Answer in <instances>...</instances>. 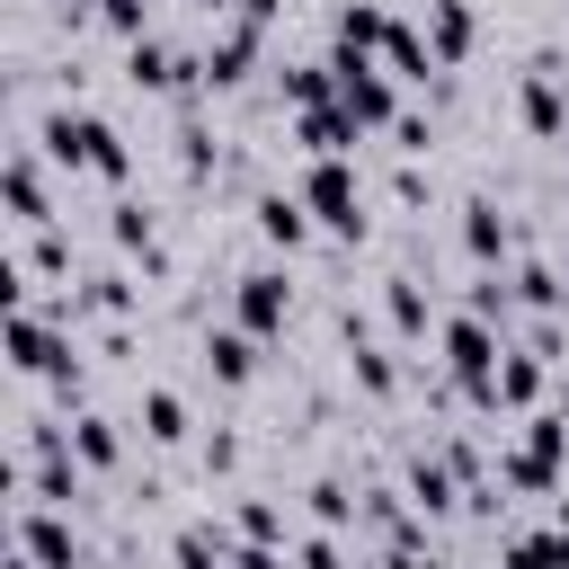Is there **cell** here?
I'll return each mask as SVG.
<instances>
[{
    "label": "cell",
    "instance_id": "cell-4",
    "mask_svg": "<svg viewBox=\"0 0 569 569\" xmlns=\"http://www.w3.org/2000/svg\"><path fill=\"white\" fill-rule=\"evenodd\" d=\"M258 44H267V27H249V18H213L204 89H240V80H249V62H258Z\"/></svg>",
    "mask_w": 569,
    "mask_h": 569
},
{
    "label": "cell",
    "instance_id": "cell-9",
    "mask_svg": "<svg viewBox=\"0 0 569 569\" xmlns=\"http://www.w3.org/2000/svg\"><path fill=\"white\" fill-rule=\"evenodd\" d=\"M356 133H365V124H356V116H347L338 98H329V107H302V116H293V142H302L311 160H347V151H356Z\"/></svg>",
    "mask_w": 569,
    "mask_h": 569
},
{
    "label": "cell",
    "instance_id": "cell-31",
    "mask_svg": "<svg viewBox=\"0 0 569 569\" xmlns=\"http://www.w3.org/2000/svg\"><path fill=\"white\" fill-rule=\"evenodd\" d=\"M391 204H427V169H400L391 178Z\"/></svg>",
    "mask_w": 569,
    "mask_h": 569
},
{
    "label": "cell",
    "instance_id": "cell-10",
    "mask_svg": "<svg viewBox=\"0 0 569 569\" xmlns=\"http://www.w3.org/2000/svg\"><path fill=\"white\" fill-rule=\"evenodd\" d=\"M107 240H116V249H133L151 276H169V249H160V222H151V204H142V196H116V213H107Z\"/></svg>",
    "mask_w": 569,
    "mask_h": 569
},
{
    "label": "cell",
    "instance_id": "cell-16",
    "mask_svg": "<svg viewBox=\"0 0 569 569\" xmlns=\"http://www.w3.org/2000/svg\"><path fill=\"white\" fill-rule=\"evenodd\" d=\"M71 453H80V471H116V462H124V436H116V418L80 409V418H71Z\"/></svg>",
    "mask_w": 569,
    "mask_h": 569
},
{
    "label": "cell",
    "instance_id": "cell-33",
    "mask_svg": "<svg viewBox=\"0 0 569 569\" xmlns=\"http://www.w3.org/2000/svg\"><path fill=\"white\" fill-rule=\"evenodd\" d=\"M231 18H249V27H267V18H276V0H231Z\"/></svg>",
    "mask_w": 569,
    "mask_h": 569
},
{
    "label": "cell",
    "instance_id": "cell-23",
    "mask_svg": "<svg viewBox=\"0 0 569 569\" xmlns=\"http://www.w3.org/2000/svg\"><path fill=\"white\" fill-rule=\"evenodd\" d=\"M507 284H516V293H525V302H533V311H551V302H560V293H569V276H551V267H542V258H525V267H516V276H507Z\"/></svg>",
    "mask_w": 569,
    "mask_h": 569
},
{
    "label": "cell",
    "instance_id": "cell-17",
    "mask_svg": "<svg viewBox=\"0 0 569 569\" xmlns=\"http://www.w3.org/2000/svg\"><path fill=\"white\" fill-rule=\"evenodd\" d=\"M498 569H569V525H542V533H507Z\"/></svg>",
    "mask_w": 569,
    "mask_h": 569
},
{
    "label": "cell",
    "instance_id": "cell-27",
    "mask_svg": "<svg viewBox=\"0 0 569 569\" xmlns=\"http://www.w3.org/2000/svg\"><path fill=\"white\" fill-rule=\"evenodd\" d=\"M391 142H400L409 160H427V142H436V124H427V116H391Z\"/></svg>",
    "mask_w": 569,
    "mask_h": 569
},
{
    "label": "cell",
    "instance_id": "cell-19",
    "mask_svg": "<svg viewBox=\"0 0 569 569\" xmlns=\"http://www.w3.org/2000/svg\"><path fill=\"white\" fill-rule=\"evenodd\" d=\"M382 311H391V329H400V338H427V320H436L418 276H391V284H382Z\"/></svg>",
    "mask_w": 569,
    "mask_h": 569
},
{
    "label": "cell",
    "instance_id": "cell-20",
    "mask_svg": "<svg viewBox=\"0 0 569 569\" xmlns=\"http://www.w3.org/2000/svg\"><path fill=\"white\" fill-rule=\"evenodd\" d=\"M542 365H551V356H533V347H525V356H498V409H533Z\"/></svg>",
    "mask_w": 569,
    "mask_h": 569
},
{
    "label": "cell",
    "instance_id": "cell-8",
    "mask_svg": "<svg viewBox=\"0 0 569 569\" xmlns=\"http://www.w3.org/2000/svg\"><path fill=\"white\" fill-rule=\"evenodd\" d=\"M18 551H36L44 569H80V542H71V525L44 498H18Z\"/></svg>",
    "mask_w": 569,
    "mask_h": 569
},
{
    "label": "cell",
    "instance_id": "cell-2",
    "mask_svg": "<svg viewBox=\"0 0 569 569\" xmlns=\"http://www.w3.org/2000/svg\"><path fill=\"white\" fill-rule=\"evenodd\" d=\"M302 204H311V222L329 240H365V187H356L347 160H311L302 169Z\"/></svg>",
    "mask_w": 569,
    "mask_h": 569
},
{
    "label": "cell",
    "instance_id": "cell-13",
    "mask_svg": "<svg viewBox=\"0 0 569 569\" xmlns=\"http://www.w3.org/2000/svg\"><path fill=\"white\" fill-rule=\"evenodd\" d=\"M471 36H480L471 0H427V44H436V62H445V71H453V62L471 53Z\"/></svg>",
    "mask_w": 569,
    "mask_h": 569
},
{
    "label": "cell",
    "instance_id": "cell-29",
    "mask_svg": "<svg viewBox=\"0 0 569 569\" xmlns=\"http://www.w3.org/2000/svg\"><path fill=\"white\" fill-rule=\"evenodd\" d=\"M98 18H107V27H116V36H124V44H133V36H142V0H98Z\"/></svg>",
    "mask_w": 569,
    "mask_h": 569
},
{
    "label": "cell",
    "instance_id": "cell-25",
    "mask_svg": "<svg viewBox=\"0 0 569 569\" xmlns=\"http://www.w3.org/2000/svg\"><path fill=\"white\" fill-rule=\"evenodd\" d=\"M240 533H249V542H284V507H276V498H249V507H240Z\"/></svg>",
    "mask_w": 569,
    "mask_h": 569
},
{
    "label": "cell",
    "instance_id": "cell-36",
    "mask_svg": "<svg viewBox=\"0 0 569 569\" xmlns=\"http://www.w3.org/2000/svg\"><path fill=\"white\" fill-rule=\"evenodd\" d=\"M551 525H569V498H560V507H551Z\"/></svg>",
    "mask_w": 569,
    "mask_h": 569
},
{
    "label": "cell",
    "instance_id": "cell-5",
    "mask_svg": "<svg viewBox=\"0 0 569 569\" xmlns=\"http://www.w3.org/2000/svg\"><path fill=\"white\" fill-rule=\"evenodd\" d=\"M284 311H293L284 267H249V276H240V293H231V320H240V329H258V338H276V329H284Z\"/></svg>",
    "mask_w": 569,
    "mask_h": 569
},
{
    "label": "cell",
    "instance_id": "cell-18",
    "mask_svg": "<svg viewBox=\"0 0 569 569\" xmlns=\"http://www.w3.org/2000/svg\"><path fill=\"white\" fill-rule=\"evenodd\" d=\"M400 18L391 9H373V0H338V44H365V53H382V36H391Z\"/></svg>",
    "mask_w": 569,
    "mask_h": 569
},
{
    "label": "cell",
    "instance_id": "cell-6",
    "mask_svg": "<svg viewBox=\"0 0 569 569\" xmlns=\"http://www.w3.org/2000/svg\"><path fill=\"white\" fill-rule=\"evenodd\" d=\"M516 116H525V133H569V98H560V53H542V62L525 71V89H516Z\"/></svg>",
    "mask_w": 569,
    "mask_h": 569
},
{
    "label": "cell",
    "instance_id": "cell-32",
    "mask_svg": "<svg viewBox=\"0 0 569 569\" xmlns=\"http://www.w3.org/2000/svg\"><path fill=\"white\" fill-rule=\"evenodd\" d=\"M231 569H284V560H276V542H240V551H231Z\"/></svg>",
    "mask_w": 569,
    "mask_h": 569
},
{
    "label": "cell",
    "instance_id": "cell-21",
    "mask_svg": "<svg viewBox=\"0 0 569 569\" xmlns=\"http://www.w3.org/2000/svg\"><path fill=\"white\" fill-rule=\"evenodd\" d=\"M169 560H178V569H231V542H222V525H178Z\"/></svg>",
    "mask_w": 569,
    "mask_h": 569
},
{
    "label": "cell",
    "instance_id": "cell-1",
    "mask_svg": "<svg viewBox=\"0 0 569 569\" xmlns=\"http://www.w3.org/2000/svg\"><path fill=\"white\" fill-rule=\"evenodd\" d=\"M36 151H44L53 169H80V178H107V187H124V178H133L124 133H116L107 116H89V107H53V116L36 124Z\"/></svg>",
    "mask_w": 569,
    "mask_h": 569
},
{
    "label": "cell",
    "instance_id": "cell-30",
    "mask_svg": "<svg viewBox=\"0 0 569 569\" xmlns=\"http://www.w3.org/2000/svg\"><path fill=\"white\" fill-rule=\"evenodd\" d=\"M204 471H240V436H204Z\"/></svg>",
    "mask_w": 569,
    "mask_h": 569
},
{
    "label": "cell",
    "instance_id": "cell-35",
    "mask_svg": "<svg viewBox=\"0 0 569 569\" xmlns=\"http://www.w3.org/2000/svg\"><path fill=\"white\" fill-rule=\"evenodd\" d=\"M196 9H204V18H222V9H231V0H196Z\"/></svg>",
    "mask_w": 569,
    "mask_h": 569
},
{
    "label": "cell",
    "instance_id": "cell-3",
    "mask_svg": "<svg viewBox=\"0 0 569 569\" xmlns=\"http://www.w3.org/2000/svg\"><path fill=\"white\" fill-rule=\"evenodd\" d=\"M498 356H507V347H498V329H489L480 311H453V320H445V365H453V382H462V391H471V382H489V373H498Z\"/></svg>",
    "mask_w": 569,
    "mask_h": 569
},
{
    "label": "cell",
    "instance_id": "cell-11",
    "mask_svg": "<svg viewBox=\"0 0 569 569\" xmlns=\"http://www.w3.org/2000/svg\"><path fill=\"white\" fill-rule=\"evenodd\" d=\"M507 240H516V231H507L498 196H471V204H462V258H471V267H498V258H507Z\"/></svg>",
    "mask_w": 569,
    "mask_h": 569
},
{
    "label": "cell",
    "instance_id": "cell-26",
    "mask_svg": "<svg viewBox=\"0 0 569 569\" xmlns=\"http://www.w3.org/2000/svg\"><path fill=\"white\" fill-rule=\"evenodd\" d=\"M178 169H187V178L213 169V133H204V124H178Z\"/></svg>",
    "mask_w": 569,
    "mask_h": 569
},
{
    "label": "cell",
    "instance_id": "cell-15",
    "mask_svg": "<svg viewBox=\"0 0 569 569\" xmlns=\"http://www.w3.org/2000/svg\"><path fill=\"white\" fill-rule=\"evenodd\" d=\"M258 240H276V249H302V240H311L302 187H293V196H258Z\"/></svg>",
    "mask_w": 569,
    "mask_h": 569
},
{
    "label": "cell",
    "instance_id": "cell-28",
    "mask_svg": "<svg viewBox=\"0 0 569 569\" xmlns=\"http://www.w3.org/2000/svg\"><path fill=\"white\" fill-rule=\"evenodd\" d=\"M293 569H347V551H338V533H311V542L293 551Z\"/></svg>",
    "mask_w": 569,
    "mask_h": 569
},
{
    "label": "cell",
    "instance_id": "cell-34",
    "mask_svg": "<svg viewBox=\"0 0 569 569\" xmlns=\"http://www.w3.org/2000/svg\"><path fill=\"white\" fill-rule=\"evenodd\" d=\"M44 9H53V18H71V27H80V18H89V9H98V0H44Z\"/></svg>",
    "mask_w": 569,
    "mask_h": 569
},
{
    "label": "cell",
    "instance_id": "cell-14",
    "mask_svg": "<svg viewBox=\"0 0 569 569\" xmlns=\"http://www.w3.org/2000/svg\"><path fill=\"white\" fill-rule=\"evenodd\" d=\"M453 480H462V471H453L445 453H418V462H409V507H418V516H453V507H462Z\"/></svg>",
    "mask_w": 569,
    "mask_h": 569
},
{
    "label": "cell",
    "instance_id": "cell-22",
    "mask_svg": "<svg viewBox=\"0 0 569 569\" xmlns=\"http://www.w3.org/2000/svg\"><path fill=\"white\" fill-rule=\"evenodd\" d=\"M142 436L151 445H187V400L178 391H142Z\"/></svg>",
    "mask_w": 569,
    "mask_h": 569
},
{
    "label": "cell",
    "instance_id": "cell-12",
    "mask_svg": "<svg viewBox=\"0 0 569 569\" xmlns=\"http://www.w3.org/2000/svg\"><path fill=\"white\" fill-rule=\"evenodd\" d=\"M204 373H213V382H249V373H258V329H240V320L204 329Z\"/></svg>",
    "mask_w": 569,
    "mask_h": 569
},
{
    "label": "cell",
    "instance_id": "cell-7",
    "mask_svg": "<svg viewBox=\"0 0 569 569\" xmlns=\"http://www.w3.org/2000/svg\"><path fill=\"white\" fill-rule=\"evenodd\" d=\"M9 222H18V231H44V222H53V196H44V151H36V142H18V151H9Z\"/></svg>",
    "mask_w": 569,
    "mask_h": 569
},
{
    "label": "cell",
    "instance_id": "cell-24",
    "mask_svg": "<svg viewBox=\"0 0 569 569\" xmlns=\"http://www.w3.org/2000/svg\"><path fill=\"white\" fill-rule=\"evenodd\" d=\"M311 516H320V525L338 533V525L356 516V498H347V480H311Z\"/></svg>",
    "mask_w": 569,
    "mask_h": 569
}]
</instances>
